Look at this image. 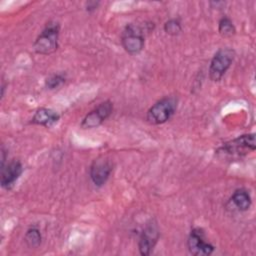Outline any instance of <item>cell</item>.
Instances as JSON below:
<instances>
[{
    "label": "cell",
    "instance_id": "obj_1",
    "mask_svg": "<svg viewBox=\"0 0 256 256\" xmlns=\"http://www.w3.org/2000/svg\"><path fill=\"white\" fill-rule=\"evenodd\" d=\"M256 149V141L255 134L249 133L241 135L231 141L224 143L218 150V154H222L227 157L240 158L242 156L247 155L250 152L255 151Z\"/></svg>",
    "mask_w": 256,
    "mask_h": 256
},
{
    "label": "cell",
    "instance_id": "obj_14",
    "mask_svg": "<svg viewBox=\"0 0 256 256\" xmlns=\"http://www.w3.org/2000/svg\"><path fill=\"white\" fill-rule=\"evenodd\" d=\"M218 31L223 37H231L235 34L236 29L231 19L227 16H224L219 20Z\"/></svg>",
    "mask_w": 256,
    "mask_h": 256
},
{
    "label": "cell",
    "instance_id": "obj_2",
    "mask_svg": "<svg viewBox=\"0 0 256 256\" xmlns=\"http://www.w3.org/2000/svg\"><path fill=\"white\" fill-rule=\"evenodd\" d=\"M59 24L57 22H49L36 38L33 48L36 53L48 55L55 52L58 48Z\"/></svg>",
    "mask_w": 256,
    "mask_h": 256
},
{
    "label": "cell",
    "instance_id": "obj_15",
    "mask_svg": "<svg viewBox=\"0 0 256 256\" xmlns=\"http://www.w3.org/2000/svg\"><path fill=\"white\" fill-rule=\"evenodd\" d=\"M65 81H66V77L64 74H53L45 80V86L48 89L53 90L62 86L65 83Z\"/></svg>",
    "mask_w": 256,
    "mask_h": 256
},
{
    "label": "cell",
    "instance_id": "obj_16",
    "mask_svg": "<svg viewBox=\"0 0 256 256\" xmlns=\"http://www.w3.org/2000/svg\"><path fill=\"white\" fill-rule=\"evenodd\" d=\"M164 31L172 36L178 35L182 31V26L181 23L178 19H169L168 21L165 22L164 24Z\"/></svg>",
    "mask_w": 256,
    "mask_h": 256
},
{
    "label": "cell",
    "instance_id": "obj_7",
    "mask_svg": "<svg viewBox=\"0 0 256 256\" xmlns=\"http://www.w3.org/2000/svg\"><path fill=\"white\" fill-rule=\"evenodd\" d=\"M113 111V103L109 100L100 103L96 108L91 110L82 120L81 127L83 129H92L100 126Z\"/></svg>",
    "mask_w": 256,
    "mask_h": 256
},
{
    "label": "cell",
    "instance_id": "obj_13",
    "mask_svg": "<svg viewBox=\"0 0 256 256\" xmlns=\"http://www.w3.org/2000/svg\"><path fill=\"white\" fill-rule=\"evenodd\" d=\"M24 241L29 248H38L42 241L40 230L36 227H30L25 233Z\"/></svg>",
    "mask_w": 256,
    "mask_h": 256
},
{
    "label": "cell",
    "instance_id": "obj_5",
    "mask_svg": "<svg viewBox=\"0 0 256 256\" xmlns=\"http://www.w3.org/2000/svg\"><path fill=\"white\" fill-rule=\"evenodd\" d=\"M121 43L127 53L131 55L140 53L145 45L143 30L138 25L128 24L121 34Z\"/></svg>",
    "mask_w": 256,
    "mask_h": 256
},
{
    "label": "cell",
    "instance_id": "obj_11",
    "mask_svg": "<svg viewBox=\"0 0 256 256\" xmlns=\"http://www.w3.org/2000/svg\"><path fill=\"white\" fill-rule=\"evenodd\" d=\"M59 119H60V115L57 112L49 108L42 107L36 110V112L34 113L31 119V123L49 128L54 124H56Z\"/></svg>",
    "mask_w": 256,
    "mask_h": 256
},
{
    "label": "cell",
    "instance_id": "obj_17",
    "mask_svg": "<svg viewBox=\"0 0 256 256\" xmlns=\"http://www.w3.org/2000/svg\"><path fill=\"white\" fill-rule=\"evenodd\" d=\"M98 4L99 2H93V1H90V2H87L86 3V10L91 12L93 10H95L97 7H98Z\"/></svg>",
    "mask_w": 256,
    "mask_h": 256
},
{
    "label": "cell",
    "instance_id": "obj_8",
    "mask_svg": "<svg viewBox=\"0 0 256 256\" xmlns=\"http://www.w3.org/2000/svg\"><path fill=\"white\" fill-rule=\"evenodd\" d=\"M160 233H159V228L157 223L154 220L149 221L145 228L143 229L140 238H139V243H138V248L139 252L143 256H148L153 248L155 247L158 239H159Z\"/></svg>",
    "mask_w": 256,
    "mask_h": 256
},
{
    "label": "cell",
    "instance_id": "obj_12",
    "mask_svg": "<svg viewBox=\"0 0 256 256\" xmlns=\"http://www.w3.org/2000/svg\"><path fill=\"white\" fill-rule=\"evenodd\" d=\"M231 202L239 211H247L252 204V200L249 192L242 188L234 191L231 197Z\"/></svg>",
    "mask_w": 256,
    "mask_h": 256
},
{
    "label": "cell",
    "instance_id": "obj_9",
    "mask_svg": "<svg viewBox=\"0 0 256 256\" xmlns=\"http://www.w3.org/2000/svg\"><path fill=\"white\" fill-rule=\"evenodd\" d=\"M112 163L104 157L95 159L90 166V178L95 186L101 187L108 180L112 172Z\"/></svg>",
    "mask_w": 256,
    "mask_h": 256
},
{
    "label": "cell",
    "instance_id": "obj_4",
    "mask_svg": "<svg viewBox=\"0 0 256 256\" xmlns=\"http://www.w3.org/2000/svg\"><path fill=\"white\" fill-rule=\"evenodd\" d=\"M235 58V51L231 48H221L213 56L209 66V77L217 82L222 79L224 74L230 68Z\"/></svg>",
    "mask_w": 256,
    "mask_h": 256
},
{
    "label": "cell",
    "instance_id": "obj_6",
    "mask_svg": "<svg viewBox=\"0 0 256 256\" xmlns=\"http://www.w3.org/2000/svg\"><path fill=\"white\" fill-rule=\"evenodd\" d=\"M189 252L195 256H207L213 253L215 247L206 241L204 231L199 228H193L187 239Z\"/></svg>",
    "mask_w": 256,
    "mask_h": 256
},
{
    "label": "cell",
    "instance_id": "obj_10",
    "mask_svg": "<svg viewBox=\"0 0 256 256\" xmlns=\"http://www.w3.org/2000/svg\"><path fill=\"white\" fill-rule=\"evenodd\" d=\"M23 172V166L20 161L12 160L1 167V186L10 189L18 180Z\"/></svg>",
    "mask_w": 256,
    "mask_h": 256
},
{
    "label": "cell",
    "instance_id": "obj_3",
    "mask_svg": "<svg viewBox=\"0 0 256 256\" xmlns=\"http://www.w3.org/2000/svg\"><path fill=\"white\" fill-rule=\"evenodd\" d=\"M177 101L174 97H164L153 104L146 114V120L153 125L167 122L175 113Z\"/></svg>",
    "mask_w": 256,
    "mask_h": 256
}]
</instances>
